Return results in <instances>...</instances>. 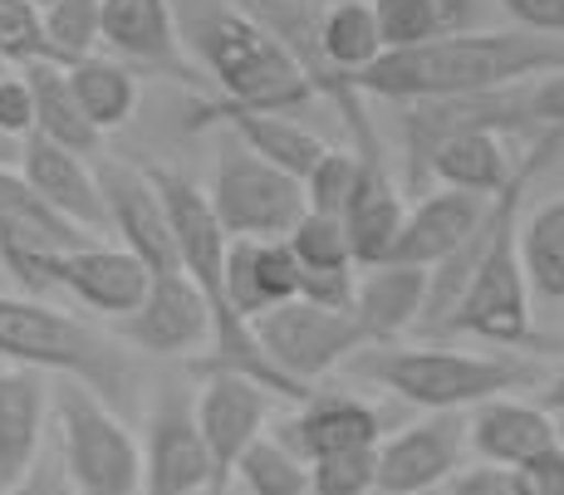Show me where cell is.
<instances>
[{
    "mask_svg": "<svg viewBox=\"0 0 564 495\" xmlns=\"http://www.w3.org/2000/svg\"><path fill=\"white\" fill-rule=\"evenodd\" d=\"M555 69H564V40L530 35V30H466V35L432 40V45L388 50L354 84L368 99L408 103L516 89Z\"/></svg>",
    "mask_w": 564,
    "mask_h": 495,
    "instance_id": "1",
    "label": "cell"
},
{
    "mask_svg": "<svg viewBox=\"0 0 564 495\" xmlns=\"http://www.w3.org/2000/svg\"><path fill=\"white\" fill-rule=\"evenodd\" d=\"M187 55L221 84V103L251 113H295L314 99V84L285 45L241 0H177Z\"/></svg>",
    "mask_w": 564,
    "mask_h": 495,
    "instance_id": "2",
    "label": "cell"
},
{
    "mask_svg": "<svg viewBox=\"0 0 564 495\" xmlns=\"http://www.w3.org/2000/svg\"><path fill=\"white\" fill-rule=\"evenodd\" d=\"M344 369L354 378L388 387L422 413H471L491 397H516L545 383V369L525 353L452 349V339L427 343H368Z\"/></svg>",
    "mask_w": 564,
    "mask_h": 495,
    "instance_id": "3",
    "label": "cell"
},
{
    "mask_svg": "<svg viewBox=\"0 0 564 495\" xmlns=\"http://www.w3.org/2000/svg\"><path fill=\"white\" fill-rule=\"evenodd\" d=\"M0 359L30 363L45 373H69L84 378L113 413H133L143 397V378L118 333H104L89 319H74L45 299L0 295Z\"/></svg>",
    "mask_w": 564,
    "mask_h": 495,
    "instance_id": "4",
    "label": "cell"
},
{
    "mask_svg": "<svg viewBox=\"0 0 564 495\" xmlns=\"http://www.w3.org/2000/svg\"><path fill=\"white\" fill-rule=\"evenodd\" d=\"M54 432L79 495H143V441L84 378L54 373Z\"/></svg>",
    "mask_w": 564,
    "mask_h": 495,
    "instance_id": "5",
    "label": "cell"
},
{
    "mask_svg": "<svg viewBox=\"0 0 564 495\" xmlns=\"http://www.w3.org/2000/svg\"><path fill=\"white\" fill-rule=\"evenodd\" d=\"M212 207L231 241H285L295 221L310 211L305 182L280 172L275 163L256 157L236 138L216 153L212 172Z\"/></svg>",
    "mask_w": 564,
    "mask_h": 495,
    "instance_id": "6",
    "label": "cell"
},
{
    "mask_svg": "<svg viewBox=\"0 0 564 495\" xmlns=\"http://www.w3.org/2000/svg\"><path fill=\"white\" fill-rule=\"evenodd\" d=\"M256 333L270 359L300 387H314L324 373L344 369L354 353L368 349V333L349 309H324V305H310V299H290V305L260 315Z\"/></svg>",
    "mask_w": 564,
    "mask_h": 495,
    "instance_id": "7",
    "label": "cell"
},
{
    "mask_svg": "<svg viewBox=\"0 0 564 495\" xmlns=\"http://www.w3.org/2000/svg\"><path fill=\"white\" fill-rule=\"evenodd\" d=\"M275 403L280 397L265 383H256L251 373H236V369L202 373L197 422H202L206 451H212V491L206 495H231L241 457L265 437L270 407Z\"/></svg>",
    "mask_w": 564,
    "mask_h": 495,
    "instance_id": "8",
    "label": "cell"
},
{
    "mask_svg": "<svg viewBox=\"0 0 564 495\" xmlns=\"http://www.w3.org/2000/svg\"><path fill=\"white\" fill-rule=\"evenodd\" d=\"M20 285L30 289H50L64 285L84 309L104 319H123L143 305V295L153 289V271L138 261L128 245H79V251H54L40 255L35 265L25 271Z\"/></svg>",
    "mask_w": 564,
    "mask_h": 495,
    "instance_id": "9",
    "label": "cell"
},
{
    "mask_svg": "<svg viewBox=\"0 0 564 495\" xmlns=\"http://www.w3.org/2000/svg\"><path fill=\"white\" fill-rule=\"evenodd\" d=\"M212 491V451H206L197 397L162 387L143 432V495H206Z\"/></svg>",
    "mask_w": 564,
    "mask_h": 495,
    "instance_id": "10",
    "label": "cell"
},
{
    "mask_svg": "<svg viewBox=\"0 0 564 495\" xmlns=\"http://www.w3.org/2000/svg\"><path fill=\"white\" fill-rule=\"evenodd\" d=\"M471 451L466 413H427L403 432L378 441V491L388 495H437L462 471Z\"/></svg>",
    "mask_w": 564,
    "mask_h": 495,
    "instance_id": "11",
    "label": "cell"
},
{
    "mask_svg": "<svg viewBox=\"0 0 564 495\" xmlns=\"http://www.w3.org/2000/svg\"><path fill=\"white\" fill-rule=\"evenodd\" d=\"M113 333L128 349L148 353V359H182L192 349H212V305L197 289V279L172 271V275H153V289L143 295V305L133 315L113 319Z\"/></svg>",
    "mask_w": 564,
    "mask_h": 495,
    "instance_id": "12",
    "label": "cell"
},
{
    "mask_svg": "<svg viewBox=\"0 0 564 495\" xmlns=\"http://www.w3.org/2000/svg\"><path fill=\"white\" fill-rule=\"evenodd\" d=\"M99 187H104V201H108V226H113L118 241H123L153 275L182 271L177 235H172L167 201H162L153 172H138V167H128L113 157V163H99Z\"/></svg>",
    "mask_w": 564,
    "mask_h": 495,
    "instance_id": "13",
    "label": "cell"
},
{
    "mask_svg": "<svg viewBox=\"0 0 564 495\" xmlns=\"http://www.w3.org/2000/svg\"><path fill=\"white\" fill-rule=\"evenodd\" d=\"M118 59H133L153 74L192 79L187 40L177 25V0H104V40Z\"/></svg>",
    "mask_w": 564,
    "mask_h": 495,
    "instance_id": "14",
    "label": "cell"
},
{
    "mask_svg": "<svg viewBox=\"0 0 564 495\" xmlns=\"http://www.w3.org/2000/svg\"><path fill=\"white\" fill-rule=\"evenodd\" d=\"M496 197H476V191H457V187H437L422 191L417 207H408L403 235L393 245V261L408 265H442L447 255H457L466 241L486 226Z\"/></svg>",
    "mask_w": 564,
    "mask_h": 495,
    "instance_id": "15",
    "label": "cell"
},
{
    "mask_svg": "<svg viewBox=\"0 0 564 495\" xmlns=\"http://www.w3.org/2000/svg\"><path fill=\"white\" fill-rule=\"evenodd\" d=\"M20 172L25 182L50 201L59 217H69L74 226H84L89 235H108V201L99 187V167L84 163V153H69V147L50 143V138L30 133L25 153H20Z\"/></svg>",
    "mask_w": 564,
    "mask_h": 495,
    "instance_id": "16",
    "label": "cell"
},
{
    "mask_svg": "<svg viewBox=\"0 0 564 495\" xmlns=\"http://www.w3.org/2000/svg\"><path fill=\"white\" fill-rule=\"evenodd\" d=\"M54 413V387L45 369H0V491L15 486L45 451V417Z\"/></svg>",
    "mask_w": 564,
    "mask_h": 495,
    "instance_id": "17",
    "label": "cell"
},
{
    "mask_svg": "<svg viewBox=\"0 0 564 495\" xmlns=\"http://www.w3.org/2000/svg\"><path fill=\"white\" fill-rule=\"evenodd\" d=\"M427 265L408 261H378L359 265V295H354V319L364 324L368 343H398L408 329L422 324L427 309Z\"/></svg>",
    "mask_w": 564,
    "mask_h": 495,
    "instance_id": "18",
    "label": "cell"
},
{
    "mask_svg": "<svg viewBox=\"0 0 564 495\" xmlns=\"http://www.w3.org/2000/svg\"><path fill=\"white\" fill-rule=\"evenodd\" d=\"M300 279H305V265L290 251V241H231L226 251V299L251 324L300 299Z\"/></svg>",
    "mask_w": 564,
    "mask_h": 495,
    "instance_id": "19",
    "label": "cell"
},
{
    "mask_svg": "<svg viewBox=\"0 0 564 495\" xmlns=\"http://www.w3.org/2000/svg\"><path fill=\"white\" fill-rule=\"evenodd\" d=\"M466 437H471L476 461H496V466H525L545 447L560 441L555 413L540 403H516V397H491V403L466 413Z\"/></svg>",
    "mask_w": 564,
    "mask_h": 495,
    "instance_id": "20",
    "label": "cell"
},
{
    "mask_svg": "<svg viewBox=\"0 0 564 495\" xmlns=\"http://www.w3.org/2000/svg\"><path fill=\"white\" fill-rule=\"evenodd\" d=\"M280 441L295 447L305 461L329 457V451L378 447V441H383V413L349 393H314L295 407V417L280 427Z\"/></svg>",
    "mask_w": 564,
    "mask_h": 495,
    "instance_id": "21",
    "label": "cell"
},
{
    "mask_svg": "<svg viewBox=\"0 0 564 495\" xmlns=\"http://www.w3.org/2000/svg\"><path fill=\"white\" fill-rule=\"evenodd\" d=\"M202 118L206 123H226L256 157H265V163H275L280 172H290L300 182L329 153L324 138L300 123L295 113H251V109H231V103H212V109H202Z\"/></svg>",
    "mask_w": 564,
    "mask_h": 495,
    "instance_id": "22",
    "label": "cell"
},
{
    "mask_svg": "<svg viewBox=\"0 0 564 495\" xmlns=\"http://www.w3.org/2000/svg\"><path fill=\"white\" fill-rule=\"evenodd\" d=\"M403 221H408L403 191H398V182L388 177L383 163L368 157L359 187H354L349 207H344V226H349V241H354V261L359 265L393 261V245H398V235H403Z\"/></svg>",
    "mask_w": 564,
    "mask_h": 495,
    "instance_id": "23",
    "label": "cell"
},
{
    "mask_svg": "<svg viewBox=\"0 0 564 495\" xmlns=\"http://www.w3.org/2000/svg\"><path fill=\"white\" fill-rule=\"evenodd\" d=\"M501 138L506 133H491V128L447 138V143L437 147V157H432V182H437V187L476 191V197H501L520 167Z\"/></svg>",
    "mask_w": 564,
    "mask_h": 495,
    "instance_id": "24",
    "label": "cell"
},
{
    "mask_svg": "<svg viewBox=\"0 0 564 495\" xmlns=\"http://www.w3.org/2000/svg\"><path fill=\"white\" fill-rule=\"evenodd\" d=\"M20 74H25L30 89H35V133L50 138V143H59V147H69V153L89 157L104 133L94 128V118L84 113V103L74 99L69 69H64L59 59H35Z\"/></svg>",
    "mask_w": 564,
    "mask_h": 495,
    "instance_id": "25",
    "label": "cell"
},
{
    "mask_svg": "<svg viewBox=\"0 0 564 495\" xmlns=\"http://www.w3.org/2000/svg\"><path fill=\"white\" fill-rule=\"evenodd\" d=\"M373 10L388 50H412L447 35H466L481 20L476 0H373Z\"/></svg>",
    "mask_w": 564,
    "mask_h": 495,
    "instance_id": "26",
    "label": "cell"
},
{
    "mask_svg": "<svg viewBox=\"0 0 564 495\" xmlns=\"http://www.w3.org/2000/svg\"><path fill=\"white\" fill-rule=\"evenodd\" d=\"M319 40H324L329 64L339 74H349V79H359L368 64H378L388 55V40H383V25H378L373 0H334V6H324Z\"/></svg>",
    "mask_w": 564,
    "mask_h": 495,
    "instance_id": "27",
    "label": "cell"
},
{
    "mask_svg": "<svg viewBox=\"0 0 564 495\" xmlns=\"http://www.w3.org/2000/svg\"><path fill=\"white\" fill-rule=\"evenodd\" d=\"M69 69V84H74V99L84 103V113L94 118V128L99 133H113V128H123L128 118L138 109V79L128 64L118 59H104V55H84L74 64H64Z\"/></svg>",
    "mask_w": 564,
    "mask_h": 495,
    "instance_id": "28",
    "label": "cell"
},
{
    "mask_svg": "<svg viewBox=\"0 0 564 495\" xmlns=\"http://www.w3.org/2000/svg\"><path fill=\"white\" fill-rule=\"evenodd\" d=\"M520 255H525L530 289L550 305H564V197L540 201L520 217Z\"/></svg>",
    "mask_w": 564,
    "mask_h": 495,
    "instance_id": "29",
    "label": "cell"
},
{
    "mask_svg": "<svg viewBox=\"0 0 564 495\" xmlns=\"http://www.w3.org/2000/svg\"><path fill=\"white\" fill-rule=\"evenodd\" d=\"M236 481L246 495H310V461L280 437H260L241 457Z\"/></svg>",
    "mask_w": 564,
    "mask_h": 495,
    "instance_id": "30",
    "label": "cell"
},
{
    "mask_svg": "<svg viewBox=\"0 0 564 495\" xmlns=\"http://www.w3.org/2000/svg\"><path fill=\"white\" fill-rule=\"evenodd\" d=\"M285 241H290V251L300 255V265H305V271H344V265H359V261H354V241H349V226H344V217L305 211Z\"/></svg>",
    "mask_w": 564,
    "mask_h": 495,
    "instance_id": "31",
    "label": "cell"
},
{
    "mask_svg": "<svg viewBox=\"0 0 564 495\" xmlns=\"http://www.w3.org/2000/svg\"><path fill=\"white\" fill-rule=\"evenodd\" d=\"M364 153H354V147H329V153L314 163V172L305 177V201L310 211H324V217H344V207H349L354 187H359L364 177Z\"/></svg>",
    "mask_w": 564,
    "mask_h": 495,
    "instance_id": "32",
    "label": "cell"
},
{
    "mask_svg": "<svg viewBox=\"0 0 564 495\" xmlns=\"http://www.w3.org/2000/svg\"><path fill=\"white\" fill-rule=\"evenodd\" d=\"M378 491V447L329 451L310 461V495H368Z\"/></svg>",
    "mask_w": 564,
    "mask_h": 495,
    "instance_id": "33",
    "label": "cell"
},
{
    "mask_svg": "<svg viewBox=\"0 0 564 495\" xmlns=\"http://www.w3.org/2000/svg\"><path fill=\"white\" fill-rule=\"evenodd\" d=\"M0 55L10 64H20V69L35 59H54L45 10L35 0H0Z\"/></svg>",
    "mask_w": 564,
    "mask_h": 495,
    "instance_id": "34",
    "label": "cell"
},
{
    "mask_svg": "<svg viewBox=\"0 0 564 495\" xmlns=\"http://www.w3.org/2000/svg\"><path fill=\"white\" fill-rule=\"evenodd\" d=\"M442 495H530L525 476L516 466H496V461H476L462 466L457 476L442 486Z\"/></svg>",
    "mask_w": 564,
    "mask_h": 495,
    "instance_id": "35",
    "label": "cell"
},
{
    "mask_svg": "<svg viewBox=\"0 0 564 495\" xmlns=\"http://www.w3.org/2000/svg\"><path fill=\"white\" fill-rule=\"evenodd\" d=\"M354 295H359V265H344V271H305L300 279V299L324 309H349L354 315Z\"/></svg>",
    "mask_w": 564,
    "mask_h": 495,
    "instance_id": "36",
    "label": "cell"
},
{
    "mask_svg": "<svg viewBox=\"0 0 564 495\" xmlns=\"http://www.w3.org/2000/svg\"><path fill=\"white\" fill-rule=\"evenodd\" d=\"M0 495H79V486H74L69 466H64V451L59 447H45L40 451V461L25 471V476L15 481V486H6Z\"/></svg>",
    "mask_w": 564,
    "mask_h": 495,
    "instance_id": "37",
    "label": "cell"
},
{
    "mask_svg": "<svg viewBox=\"0 0 564 495\" xmlns=\"http://www.w3.org/2000/svg\"><path fill=\"white\" fill-rule=\"evenodd\" d=\"M0 133L20 138V143L35 133V89H30L25 74H6L0 79Z\"/></svg>",
    "mask_w": 564,
    "mask_h": 495,
    "instance_id": "38",
    "label": "cell"
},
{
    "mask_svg": "<svg viewBox=\"0 0 564 495\" xmlns=\"http://www.w3.org/2000/svg\"><path fill=\"white\" fill-rule=\"evenodd\" d=\"M525 109H530V128L545 133V128H564V69L540 74L525 84Z\"/></svg>",
    "mask_w": 564,
    "mask_h": 495,
    "instance_id": "39",
    "label": "cell"
},
{
    "mask_svg": "<svg viewBox=\"0 0 564 495\" xmlns=\"http://www.w3.org/2000/svg\"><path fill=\"white\" fill-rule=\"evenodd\" d=\"M501 6L516 20V30L564 40V0H501Z\"/></svg>",
    "mask_w": 564,
    "mask_h": 495,
    "instance_id": "40",
    "label": "cell"
},
{
    "mask_svg": "<svg viewBox=\"0 0 564 495\" xmlns=\"http://www.w3.org/2000/svg\"><path fill=\"white\" fill-rule=\"evenodd\" d=\"M520 476H525L530 495H564V447H545L535 461H525L520 466Z\"/></svg>",
    "mask_w": 564,
    "mask_h": 495,
    "instance_id": "41",
    "label": "cell"
},
{
    "mask_svg": "<svg viewBox=\"0 0 564 495\" xmlns=\"http://www.w3.org/2000/svg\"><path fill=\"white\" fill-rule=\"evenodd\" d=\"M535 403H540V407H550V413H564V363H560L555 373H550L545 383H540Z\"/></svg>",
    "mask_w": 564,
    "mask_h": 495,
    "instance_id": "42",
    "label": "cell"
},
{
    "mask_svg": "<svg viewBox=\"0 0 564 495\" xmlns=\"http://www.w3.org/2000/svg\"><path fill=\"white\" fill-rule=\"evenodd\" d=\"M555 427H560V447H564V413H555Z\"/></svg>",
    "mask_w": 564,
    "mask_h": 495,
    "instance_id": "43",
    "label": "cell"
},
{
    "mask_svg": "<svg viewBox=\"0 0 564 495\" xmlns=\"http://www.w3.org/2000/svg\"><path fill=\"white\" fill-rule=\"evenodd\" d=\"M35 6H40V10H50V6H59V0H35Z\"/></svg>",
    "mask_w": 564,
    "mask_h": 495,
    "instance_id": "44",
    "label": "cell"
},
{
    "mask_svg": "<svg viewBox=\"0 0 564 495\" xmlns=\"http://www.w3.org/2000/svg\"><path fill=\"white\" fill-rule=\"evenodd\" d=\"M6 64H10V59H6V55H0V79H6Z\"/></svg>",
    "mask_w": 564,
    "mask_h": 495,
    "instance_id": "45",
    "label": "cell"
},
{
    "mask_svg": "<svg viewBox=\"0 0 564 495\" xmlns=\"http://www.w3.org/2000/svg\"><path fill=\"white\" fill-rule=\"evenodd\" d=\"M368 495H388V491H368Z\"/></svg>",
    "mask_w": 564,
    "mask_h": 495,
    "instance_id": "46",
    "label": "cell"
}]
</instances>
